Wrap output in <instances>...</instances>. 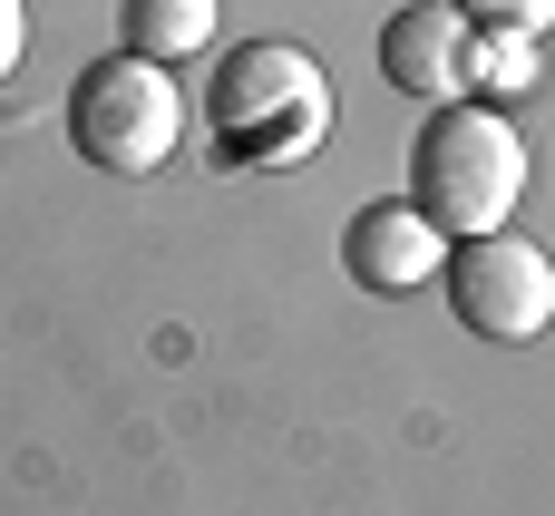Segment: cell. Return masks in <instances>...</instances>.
<instances>
[{
  "mask_svg": "<svg viewBox=\"0 0 555 516\" xmlns=\"http://www.w3.org/2000/svg\"><path fill=\"white\" fill-rule=\"evenodd\" d=\"M517 195H527V137L507 127V107L439 98L429 127H420V146H410V205L449 244H468V234H507Z\"/></svg>",
  "mask_w": 555,
  "mask_h": 516,
  "instance_id": "cell-1",
  "label": "cell"
},
{
  "mask_svg": "<svg viewBox=\"0 0 555 516\" xmlns=\"http://www.w3.org/2000/svg\"><path fill=\"white\" fill-rule=\"evenodd\" d=\"M332 137V78L293 39H244L215 78V146L234 166H302Z\"/></svg>",
  "mask_w": 555,
  "mask_h": 516,
  "instance_id": "cell-2",
  "label": "cell"
},
{
  "mask_svg": "<svg viewBox=\"0 0 555 516\" xmlns=\"http://www.w3.org/2000/svg\"><path fill=\"white\" fill-rule=\"evenodd\" d=\"M68 137L98 176H156L185 137V98L156 59L117 49V59H88L78 88H68Z\"/></svg>",
  "mask_w": 555,
  "mask_h": 516,
  "instance_id": "cell-3",
  "label": "cell"
},
{
  "mask_svg": "<svg viewBox=\"0 0 555 516\" xmlns=\"http://www.w3.org/2000/svg\"><path fill=\"white\" fill-rule=\"evenodd\" d=\"M439 283H449V312L478 341H537L555 322V263H546V244H527V234H468V244H449Z\"/></svg>",
  "mask_w": 555,
  "mask_h": 516,
  "instance_id": "cell-4",
  "label": "cell"
},
{
  "mask_svg": "<svg viewBox=\"0 0 555 516\" xmlns=\"http://www.w3.org/2000/svg\"><path fill=\"white\" fill-rule=\"evenodd\" d=\"M341 263H351L361 293H420V283H439L449 234H439L410 195H380V205H361V215L341 224Z\"/></svg>",
  "mask_w": 555,
  "mask_h": 516,
  "instance_id": "cell-5",
  "label": "cell"
},
{
  "mask_svg": "<svg viewBox=\"0 0 555 516\" xmlns=\"http://www.w3.org/2000/svg\"><path fill=\"white\" fill-rule=\"evenodd\" d=\"M380 78L400 88V98H468V20H459V0H410V10H390V29H380Z\"/></svg>",
  "mask_w": 555,
  "mask_h": 516,
  "instance_id": "cell-6",
  "label": "cell"
},
{
  "mask_svg": "<svg viewBox=\"0 0 555 516\" xmlns=\"http://www.w3.org/2000/svg\"><path fill=\"white\" fill-rule=\"evenodd\" d=\"M224 29V0H127V49L156 59V68H185L205 59Z\"/></svg>",
  "mask_w": 555,
  "mask_h": 516,
  "instance_id": "cell-7",
  "label": "cell"
},
{
  "mask_svg": "<svg viewBox=\"0 0 555 516\" xmlns=\"http://www.w3.org/2000/svg\"><path fill=\"white\" fill-rule=\"evenodd\" d=\"M527 88H546L537 29H468V98L507 107V98H527Z\"/></svg>",
  "mask_w": 555,
  "mask_h": 516,
  "instance_id": "cell-8",
  "label": "cell"
},
{
  "mask_svg": "<svg viewBox=\"0 0 555 516\" xmlns=\"http://www.w3.org/2000/svg\"><path fill=\"white\" fill-rule=\"evenodd\" d=\"M459 20H468V29H537V39H546L555 0H459Z\"/></svg>",
  "mask_w": 555,
  "mask_h": 516,
  "instance_id": "cell-9",
  "label": "cell"
},
{
  "mask_svg": "<svg viewBox=\"0 0 555 516\" xmlns=\"http://www.w3.org/2000/svg\"><path fill=\"white\" fill-rule=\"evenodd\" d=\"M20 49H29V10L0 0V88H10V68H20Z\"/></svg>",
  "mask_w": 555,
  "mask_h": 516,
  "instance_id": "cell-10",
  "label": "cell"
}]
</instances>
